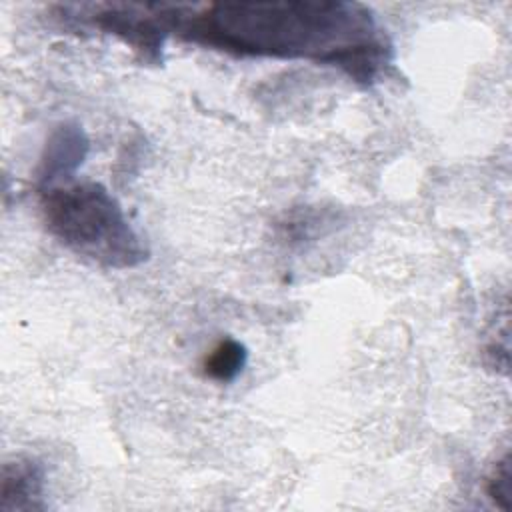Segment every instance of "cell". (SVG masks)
<instances>
[{
    "mask_svg": "<svg viewBox=\"0 0 512 512\" xmlns=\"http://www.w3.org/2000/svg\"><path fill=\"white\" fill-rule=\"evenodd\" d=\"M86 148V138L78 126H60L52 134L42 158V184L50 186L54 180L72 174L82 164Z\"/></svg>",
    "mask_w": 512,
    "mask_h": 512,
    "instance_id": "obj_4",
    "label": "cell"
},
{
    "mask_svg": "<svg viewBox=\"0 0 512 512\" xmlns=\"http://www.w3.org/2000/svg\"><path fill=\"white\" fill-rule=\"evenodd\" d=\"M244 364H246V348L240 342L226 338L208 352V356L204 358L202 370L208 378L216 382H232L242 372Z\"/></svg>",
    "mask_w": 512,
    "mask_h": 512,
    "instance_id": "obj_5",
    "label": "cell"
},
{
    "mask_svg": "<svg viewBox=\"0 0 512 512\" xmlns=\"http://www.w3.org/2000/svg\"><path fill=\"white\" fill-rule=\"evenodd\" d=\"M44 494V468L32 458H16L2 466L0 510L30 512L40 510Z\"/></svg>",
    "mask_w": 512,
    "mask_h": 512,
    "instance_id": "obj_3",
    "label": "cell"
},
{
    "mask_svg": "<svg viewBox=\"0 0 512 512\" xmlns=\"http://www.w3.org/2000/svg\"><path fill=\"white\" fill-rule=\"evenodd\" d=\"M40 204L48 230L76 254L110 268H132L146 258L138 234L102 184L48 186Z\"/></svg>",
    "mask_w": 512,
    "mask_h": 512,
    "instance_id": "obj_2",
    "label": "cell"
},
{
    "mask_svg": "<svg viewBox=\"0 0 512 512\" xmlns=\"http://www.w3.org/2000/svg\"><path fill=\"white\" fill-rule=\"evenodd\" d=\"M172 32L238 56L308 58L372 82L390 60L370 8L356 2H242L176 6Z\"/></svg>",
    "mask_w": 512,
    "mask_h": 512,
    "instance_id": "obj_1",
    "label": "cell"
},
{
    "mask_svg": "<svg viewBox=\"0 0 512 512\" xmlns=\"http://www.w3.org/2000/svg\"><path fill=\"white\" fill-rule=\"evenodd\" d=\"M488 496L502 508H512V466H510V454H506L492 470V476L488 478Z\"/></svg>",
    "mask_w": 512,
    "mask_h": 512,
    "instance_id": "obj_6",
    "label": "cell"
}]
</instances>
